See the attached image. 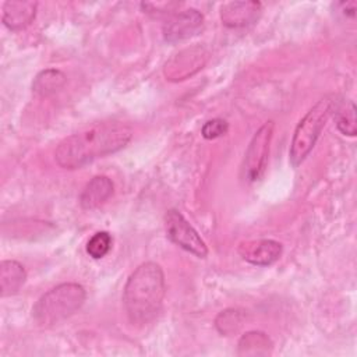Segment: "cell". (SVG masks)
<instances>
[{"label":"cell","instance_id":"7a4b0ae2","mask_svg":"<svg viewBox=\"0 0 357 357\" xmlns=\"http://www.w3.org/2000/svg\"><path fill=\"white\" fill-rule=\"evenodd\" d=\"M166 293L165 275L159 264L144 262L128 276L123 290V305L135 325L151 322L160 311Z\"/></svg>","mask_w":357,"mask_h":357},{"label":"cell","instance_id":"9c48e42d","mask_svg":"<svg viewBox=\"0 0 357 357\" xmlns=\"http://www.w3.org/2000/svg\"><path fill=\"white\" fill-rule=\"evenodd\" d=\"M240 257L257 266H268L275 264L282 255V244L271 238L245 240L238 244Z\"/></svg>","mask_w":357,"mask_h":357},{"label":"cell","instance_id":"277c9868","mask_svg":"<svg viewBox=\"0 0 357 357\" xmlns=\"http://www.w3.org/2000/svg\"><path fill=\"white\" fill-rule=\"evenodd\" d=\"M332 96L321 98L296 126L289 151V158L293 167L301 165L312 151L318 137L321 135V131L324 130L332 113Z\"/></svg>","mask_w":357,"mask_h":357},{"label":"cell","instance_id":"ba28073f","mask_svg":"<svg viewBox=\"0 0 357 357\" xmlns=\"http://www.w3.org/2000/svg\"><path fill=\"white\" fill-rule=\"evenodd\" d=\"M208 53L201 46H192L173 56L165 66V75L169 81H181L202 68Z\"/></svg>","mask_w":357,"mask_h":357},{"label":"cell","instance_id":"4fadbf2b","mask_svg":"<svg viewBox=\"0 0 357 357\" xmlns=\"http://www.w3.org/2000/svg\"><path fill=\"white\" fill-rule=\"evenodd\" d=\"M26 280L25 268L14 259H4L0 264V294L1 297H8L24 286Z\"/></svg>","mask_w":357,"mask_h":357},{"label":"cell","instance_id":"e0dca14e","mask_svg":"<svg viewBox=\"0 0 357 357\" xmlns=\"http://www.w3.org/2000/svg\"><path fill=\"white\" fill-rule=\"evenodd\" d=\"M243 319H244V314L238 310H225L222 311L218 317H216V321H215V325L218 328V331L222 333V335H231L234 332L238 331V328L241 326L243 324Z\"/></svg>","mask_w":357,"mask_h":357},{"label":"cell","instance_id":"d6986e66","mask_svg":"<svg viewBox=\"0 0 357 357\" xmlns=\"http://www.w3.org/2000/svg\"><path fill=\"white\" fill-rule=\"evenodd\" d=\"M229 130V124L226 120L223 119H212L208 120L202 128H201V134L205 139H216L222 135H225Z\"/></svg>","mask_w":357,"mask_h":357},{"label":"cell","instance_id":"7c38bea8","mask_svg":"<svg viewBox=\"0 0 357 357\" xmlns=\"http://www.w3.org/2000/svg\"><path fill=\"white\" fill-rule=\"evenodd\" d=\"M113 181L107 176H95L84 187L79 195V205L85 211L96 209L113 195Z\"/></svg>","mask_w":357,"mask_h":357},{"label":"cell","instance_id":"5b68a950","mask_svg":"<svg viewBox=\"0 0 357 357\" xmlns=\"http://www.w3.org/2000/svg\"><path fill=\"white\" fill-rule=\"evenodd\" d=\"M275 123L272 120L264 123L258 131L252 135L248 148L244 155L243 173L244 178L250 183H254L261 178L265 172L266 160L269 155V146L273 135Z\"/></svg>","mask_w":357,"mask_h":357},{"label":"cell","instance_id":"52a82bcc","mask_svg":"<svg viewBox=\"0 0 357 357\" xmlns=\"http://www.w3.org/2000/svg\"><path fill=\"white\" fill-rule=\"evenodd\" d=\"M204 29V15L197 8H187L172 14L163 24V38L176 43L192 38Z\"/></svg>","mask_w":357,"mask_h":357},{"label":"cell","instance_id":"6da1fadb","mask_svg":"<svg viewBox=\"0 0 357 357\" xmlns=\"http://www.w3.org/2000/svg\"><path fill=\"white\" fill-rule=\"evenodd\" d=\"M131 130L120 123L95 124L66 137L56 148L54 158L63 169H79L98 158L123 149L131 141Z\"/></svg>","mask_w":357,"mask_h":357},{"label":"cell","instance_id":"8992f818","mask_svg":"<svg viewBox=\"0 0 357 357\" xmlns=\"http://www.w3.org/2000/svg\"><path fill=\"white\" fill-rule=\"evenodd\" d=\"M165 230L167 238L194 254L198 258H206L208 247L198 231L188 223V220L177 209H169L165 215Z\"/></svg>","mask_w":357,"mask_h":357},{"label":"cell","instance_id":"5bb4252c","mask_svg":"<svg viewBox=\"0 0 357 357\" xmlns=\"http://www.w3.org/2000/svg\"><path fill=\"white\" fill-rule=\"evenodd\" d=\"M273 350V342L271 337L261 331H248L245 332L237 344L238 356L250 357H264L269 356Z\"/></svg>","mask_w":357,"mask_h":357},{"label":"cell","instance_id":"3957f363","mask_svg":"<svg viewBox=\"0 0 357 357\" xmlns=\"http://www.w3.org/2000/svg\"><path fill=\"white\" fill-rule=\"evenodd\" d=\"M86 298L85 289L78 283H61L42 294L32 307V317L42 326L60 324L77 312Z\"/></svg>","mask_w":357,"mask_h":357},{"label":"cell","instance_id":"ffe728a7","mask_svg":"<svg viewBox=\"0 0 357 357\" xmlns=\"http://www.w3.org/2000/svg\"><path fill=\"white\" fill-rule=\"evenodd\" d=\"M339 6L343 8V13L350 15V17H354L356 14V1H342L339 3Z\"/></svg>","mask_w":357,"mask_h":357},{"label":"cell","instance_id":"8fae6325","mask_svg":"<svg viewBox=\"0 0 357 357\" xmlns=\"http://www.w3.org/2000/svg\"><path fill=\"white\" fill-rule=\"evenodd\" d=\"M38 3L32 0H8L3 4V24L11 31L26 28L36 15Z\"/></svg>","mask_w":357,"mask_h":357},{"label":"cell","instance_id":"30bf717a","mask_svg":"<svg viewBox=\"0 0 357 357\" xmlns=\"http://www.w3.org/2000/svg\"><path fill=\"white\" fill-rule=\"evenodd\" d=\"M262 14L259 1H229L220 7V21L227 28H244L255 24Z\"/></svg>","mask_w":357,"mask_h":357},{"label":"cell","instance_id":"9a60e30c","mask_svg":"<svg viewBox=\"0 0 357 357\" xmlns=\"http://www.w3.org/2000/svg\"><path fill=\"white\" fill-rule=\"evenodd\" d=\"M332 113H335V121L337 130L343 135L354 137L357 132V119H356V105L353 100H333Z\"/></svg>","mask_w":357,"mask_h":357},{"label":"cell","instance_id":"2e32d148","mask_svg":"<svg viewBox=\"0 0 357 357\" xmlns=\"http://www.w3.org/2000/svg\"><path fill=\"white\" fill-rule=\"evenodd\" d=\"M66 84V75L60 70L56 68H47L40 71L33 82L32 89L35 93L40 96H50L56 92H59Z\"/></svg>","mask_w":357,"mask_h":357},{"label":"cell","instance_id":"ac0fdd59","mask_svg":"<svg viewBox=\"0 0 357 357\" xmlns=\"http://www.w3.org/2000/svg\"><path fill=\"white\" fill-rule=\"evenodd\" d=\"M112 236L107 231H96L86 243V252L93 259H100L112 250Z\"/></svg>","mask_w":357,"mask_h":357}]
</instances>
